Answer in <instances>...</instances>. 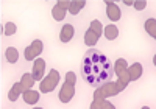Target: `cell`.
<instances>
[{"label": "cell", "mask_w": 156, "mask_h": 109, "mask_svg": "<svg viewBox=\"0 0 156 109\" xmlns=\"http://www.w3.org/2000/svg\"><path fill=\"white\" fill-rule=\"evenodd\" d=\"M81 76L92 87H101L112 79L114 67L106 54L90 48L84 53L81 61Z\"/></svg>", "instance_id": "1"}, {"label": "cell", "mask_w": 156, "mask_h": 109, "mask_svg": "<svg viewBox=\"0 0 156 109\" xmlns=\"http://www.w3.org/2000/svg\"><path fill=\"white\" fill-rule=\"evenodd\" d=\"M58 79H59V73L56 70H51L48 73V76L41 81V90L42 92H50L51 89H55V86L58 84Z\"/></svg>", "instance_id": "2"}, {"label": "cell", "mask_w": 156, "mask_h": 109, "mask_svg": "<svg viewBox=\"0 0 156 109\" xmlns=\"http://www.w3.org/2000/svg\"><path fill=\"white\" fill-rule=\"evenodd\" d=\"M41 51H42V42H41V40H34V42H33L30 47H27V50H25V59L31 61V59H34Z\"/></svg>", "instance_id": "3"}, {"label": "cell", "mask_w": 156, "mask_h": 109, "mask_svg": "<svg viewBox=\"0 0 156 109\" xmlns=\"http://www.w3.org/2000/svg\"><path fill=\"white\" fill-rule=\"evenodd\" d=\"M44 67H45L44 59H36V62H34V72H33V78H34V81H41V79H42Z\"/></svg>", "instance_id": "4"}, {"label": "cell", "mask_w": 156, "mask_h": 109, "mask_svg": "<svg viewBox=\"0 0 156 109\" xmlns=\"http://www.w3.org/2000/svg\"><path fill=\"white\" fill-rule=\"evenodd\" d=\"M72 37H73V26H72L70 23L64 25V26H62V30H61V34H59L61 42H69Z\"/></svg>", "instance_id": "5"}, {"label": "cell", "mask_w": 156, "mask_h": 109, "mask_svg": "<svg viewBox=\"0 0 156 109\" xmlns=\"http://www.w3.org/2000/svg\"><path fill=\"white\" fill-rule=\"evenodd\" d=\"M72 84H73V81H70V84H64V87H62V90H61V95H59V98H61V101H69L70 98H72V95H73V87H72Z\"/></svg>", "instance_id": "6"}, {"label": "cell", "mask_w": 156, "mask_h": 109, "mask_svg": "<svg viewBox=\"0 0 156 109\" xmlns=\"http://www.w3.org/2000/svg\"><path fill=\"white\" fill-rule=\"evenodd\" d=\"M108 5V16L111 20H119L120 19V9L117 5H114L112 2H106Z\"/></svg>", "instance_id": "7"}, {"label": "cell", "mask_w": 156, "mask_h": 109, "mask_svg": "<svg viewBox=\"0 0 156 109\" xmlns=\"http://www.w3.org/2000/svg\"><path fill=\"white\" fill-rule=\"evenodd\" d=\"M37 98H39V93L37 92H34V90H25L23 92V100L27 101L28 104H34L36 101H37Z\"/></svg>", "instance_id": "8"}, {"label": "cell", "mask_w": 156, "mask_h": 109, "mask_svg": "<svg viewBox=\"0 0 156 109\" xmlns=\"http://www.w3.org/2000/svg\"><path fill=\"white\" fill-rule=\"evenodd\" d=\"M98 36H100V31H90V30H89V31L86 33V36H84L86 44H87V45H94V44L97 42Z\"/></svg>", "instance_id": "9"}, {"label": "cell", "mask_w": 156, "mask_h": 109, "mask_svg": "<svg viewBox=\"0 0 156 109\" xmlns=\"http://www.w3.org/2000/svg\"><path fill=\"white\" fill-rule=\"evenodd\" d=\"M117 34H119V30H117L115 25H108L106 28H105V36H106V39H115Z\"/></svg>", "instance_id": "10"}, {"label": "cell", "mask_w": 156, "mask_h": 109, "mask_svg": "<svg viewBox=\"0 0 156 109\" xmlns=\"http://www.w3.org/2000/svg\"><path fill=\"white\" fill-rule=\"evenodd\" d=\"M140 73H142V65L136 62V64L131 67V69H129V79H131V81H133V79H136Z\"/></svg>", "instance_id": "11"}, {"label": "cell", "mask_w": 156, "mask_h": 109, "mask_svg": "<svg viewBox=\"0 0 156 109\" xmlns=\"http://www.w3.org/2000/svg\"><path fill=\"white\" fill-rule=\"evenodd\" d=\"M17 58H19V53H17L16 48H12V47L6 48V59H8V62H16Z\"/></svg>", "instance_id": "12"}, {"label": "cell", "mask_w": 156, "mask_h": 109, "mask_svg": "<svg viewBox=\"0 0 156 109\" xmlns=\"http://www.w3.org/2000/svg\"><path fill=\"white\" fill-rule=\"evenodd\" d=\"M20 87H22V83H19V84H14V86H12V89H11V92H9V95H8V98H9L11 101L17 100V97H19V92H20Z\"/></svg>", "instance_id": "13"}, {"label": "cell", "mask_w": 156, "mask_h": 109, "mask_svg": "<svg viewBox=\"0 0 156 109\" xmlns=\"http://www.w3.org/2000/svg\"><path fill=\"white\" fill-rule=\"evenodd\" d=\"M70 5L72 6H69V11L72 12V14H76V12L84 6V2H83V0H80V2H72Z\"/></svg>", "instance_id": "14"}, {"label": "cell", "mask_w": 156, "mask_h": 109, "mask_svg": "<svg viewBox=\"0 0 156 109\" xmlns=\"http://www.w3.org/2000/svg\"><path fill=\"white\" fill-rule=\"evenodd\" d=\"M16 23H12V22H8L6 25H5V30H3V34H6V36H11V34H14L16 33Z\"/></svg>", "instance_id": "15"}, {"label": "cell", "mask_w": 156, "mask_h": 109, "mask_svg": "<svg viewBox=\"0 0 156 109\" xmlns=\"http://www.w3.org/2000/svg\"><path fill=\"white\" fill-rule=\"evenodd\" d=\"M33 83H34V78H33V75H30V73H25V75L22 76V86H28V87H31V86H33Z\"/></svg>", "instance_id": "16"}, {"label": "cell", "mask_w": 156, "mask_h": 109, "mask_svg": "<svg viewBox=\"0 0 156 109\" xmlns=\"http://www.w3.org/2000/svg\"><path fill=\"white\" fill-rule=\"evenodd\" d=\"M64 9H66V8H62V6H59V5L53 8V16H55L56 20H61V19L64 17Z\"/></svg>", "instance_id": "17"}, {"label": "cell", "mask_w": 156, "mask_h": 109, "mask_svg": "<svg viewBox=\"0 0 156 109\" xmlns=\"http://www.w3.org/2000/svg\"><path fill=\"white\" fill-rule=\"evenodd\" d=\"M147 31H148V34L150 36H156V31H154V19H150V20H147Z\"/></svg>", "instance_id": "18"}, {"label": "cell", "mask_w": 156, "mask_h": 109, "mask_svg": "<svg viewBox=\"0 0 156 109\" xmlns=\"http://www.w3.org/2000/svg\"><path fill=\"white\" fill-rule=\"evenodd\" d=\"M145 5H147V2H145V0H142V2H136V3H134V8H136V9H144Z\"/></svg>", "instance_id": "19"}]
</instances>
